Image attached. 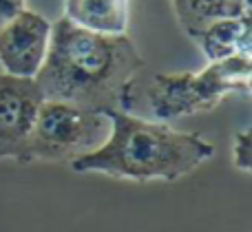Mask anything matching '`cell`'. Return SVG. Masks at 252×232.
<instances>
[{
  "instance_id": "10",
  "label": "cell",
  "mask_w": 252,
  "mask_h": 232,
  "mask_svg": "<svg viewBox=\"0 0 252 232\" xmlns=\"http://www.w3.org/2000/svg\"><path fill=\"white\" fill-rule=\"evenodd\" d=\"M232 162L239 171L250 173L252 168V137H250V128H244L235 135L232 140Z\"/></svg>"
},
{
  "instance_id": "8",
  "label": "cell",
  "mask_w": 252,
  "mask_h": 232,
  "mask_svg": "<svg viewBox=\"0 0 252 232\" xmlns=\"http://www.w3.org/2000/svg\"><path fill=\"white\" fill-rule=\"evenodd\" d=\"M64 18L93 33L124 35L128 27V0H66Z\"/></svg>"
},
{
  "instance_id": "6",
  "label": "cell",
  "mask_w": 252,
  "mask_h": 232,
  "mask_svg": "<svg viewBox=\"0 0 252 232\" xmlns=\"http://www.w3.org/2000/svg\"><path fill=\"white\" fill-rule=\"evenodd\" d=\"M51 38V22L38 11L25 9L0 27V66L13 78L38 75Z\"/></svg>"
},
{
  "instance_id": "4",
  "label": "cell",
  "mask_w": 252,
  "mask_h": 232,
  "mask_svg": "<svg viewBox=\"0 0 252 232\" xmlns=\"http://www.w3.org/2000/svg\"><path fill=\"white\" fill-rule=\"evenodd\" d=\"M109 135L104 113L44 100L29 137V162H73L95 150Z\"/></svg>"
},
{
  "instance_id": "3",
  "label": "cell",
  "mask_w": 252,
  "mask_h": 232,
  "mask_svg": "<svg viewBox=\"0 0 252 232\" xmlns=\"http://www.w3.org/2000/svg\"><path fill=\"white\" fill-rule=\"evenodd\" d=\"M252 75L250 56L208 62L201 71L153 73L128 84L120 109L151 122L168 124L186 115L204 113L228 95H248Z\"/></svg>"
},
{
  "instance_id": "2",
  "label": "cell",
  "mask_w": 252,
  "mask_h": 232,
  "mask_svg": "<svg viewBox=\"0 0 252 232\" xmlns=\"http://www.w3.org/2000/svg\"><path fill=\"white\" fill-rule=\"evenodd\" d=\"M109 135L95 150L73 159L75 173H102L137 184L177 181L215 155V146L199 133L177 131L122 109L104 111Z\"/></svg>"
},
{
  "instance_id": "5",
  "label": "cell",
  "mask_w": 252,
  "mask_h": 232,
  "mask_svg": "<svg viewBox=\"0 0 252 232\" xmlns=\"http://www.w3.org/2000/svg\"><path fill=\"white\" fill-rule=\"evenodd\" d=\"M42 102L35 80L0 73V159L29 164V137Z\"/></svg>"
},
{
  "instance_id": "1",
  "label": "cell",
  "mask_w": 252,
  "mask_h": 232,
  "mask_svg": "<svg viewBox=\"0 0 252 232\" xmlns=\"http://www.w3.org/2000/svg\"><path fill=\"white\" fill-rule=\"evenodd\" d=\"M142 69L144 60L128 35L93 33L62 16L51 22L47 56L33 80L44 100L104 113L120 109Z\"/></svg>"
},
{
  "instance_id": "7",
  "label": "cell",
  "mask_w": 252,
  "mask_h": 232,
  "mask_svg": "<svg viewBox=\"0 0 252 232\" xmlns=\"http://www.w3.org/2000/svg\"><path fill=\"white\" fill-rule=\"evenodd\" d=\"M208 62L228 60L232 56H250L252 25L250 16L244 18H219L206 25L199 33L192 35ZM252 58V56H250Z\"/></svg>"
},
{
  "instance_id": "11",
  "label": "cell",
  "mask_w": 252,
  "mask_h": 232,
  "mask_svg": "<svg viewBox=\"0 0 252 232\" xmlns=\"http://www.w3.org/2000/svg\"><path fill=\"white\" fill-rule=\"evenodd\" d=\"M25 2L27 0H0V27H4L20 11H25Z\"/></svg>"
},
{
  "instance_id": "9",
  "label": "cell",
  "mask_w": 252,
  "mask_h": 232,
  "mask_svg": "<svg viewBox=\"0 0 252 232\" xmlns=\"http://www.w3.org/2000/svg\"><path fill=\"white\" fill-rule=\"evenodd\" d=\"M177 20L188 35H195L219 18L250 16L252 0H173Z\"/></svg>"
}]
</instances>
